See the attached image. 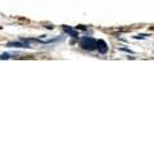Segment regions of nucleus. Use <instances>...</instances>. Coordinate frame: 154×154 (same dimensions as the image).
<instances>
[{
	"mask_svg": "<svg viewBox=\"0 0 154 154\" xmlns=\"http://www.w3.org/2000/svg\"><path fill=\"white\" fill-rule=\"evenodd\" d=\"M80 46L85 50H95L98 49V41L91 37H84L80 40Z\"/></svg>",
	"mask_w": 154,
	"mask_h": 154,
	"instance_id": "1",
	"label": "nucleus"
},
{
	"mask_svg": "<svg viewBox=\"0 0 154 154\" xmlns=\"http://www.w3.org/2000/svg\"><path fill=\"white\" fill-rule=\"evenodd\" d=\"M98 50L102 53V54H105V53H107L108 46H107V44H105V41H103V40H98Z\"/></svg>",
	"mask_w": 154,
	"mask_h": 154,
	"instance_id": "2",
	"label": "nucleus"
},
{
	"mask_svg": "<svg viewBox=\"0 0 154 154\" xmlns=\"http://www.w3.org/2000/svg\"><path fill=\"white\" fill-rule=\"evenodd\" d=\"M63 28H64V31H66L67 33H69L72 37H77V36H79V32L75 31L73 28H71V27H68V26H64Z\"/></svg>",
	"mask_w": 154,
	"mask_h": 154,
	"instance_id": "3",
	"label": "nucleus"
},
{
	"mask_svg": "<svg viewBox=\"0 0 154 154\" xmlns=\"http://www.w3.org/2000/svg\"><path fill=\"white\" fill-rule=\"evenodd\" d=\"M8 46H13V48H28L27 44H22V42H9Z\"/></svg>",
	"mask_w": 154,
	"mask_h": 154,
	"instance_id": "4",
	"label": "nucleus"
},
{
	"mask_svg": "<svg viewBox=\"0 0 154 154\" xmlns=\"http://www.w3.org/2000/svg\"><path fill=\"white\" fill-rule=\"evenodd\" d=\"M8 58H9V54H7V53H5V54L0 55V59H8Z\"/></svg>",
	"mask_w": 154,
	"mask_h": 154,
	"instance_id": "5",
	"label": "nucleus"
}]
</instances>
